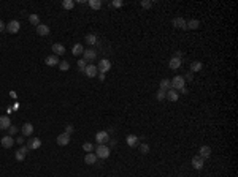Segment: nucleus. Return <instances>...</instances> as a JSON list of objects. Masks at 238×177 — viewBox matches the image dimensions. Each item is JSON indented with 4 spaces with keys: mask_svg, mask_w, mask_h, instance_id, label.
Returning <instances> with one entry per match:
<instances>
[{
    "mask_svg": "<svg viewBox=\"0 0 238 177\" xmlns=\"http://www.w3.org/2000/svg\"><path fill=\"white\" fill-rule=\"evenodd\" d=\"M179 92H181V93H184V95H186V93H187V92H189V90H187V89H186V87H183V89H181V90H179Z\"/></svg>",
    "mask_w": 238,
    "mask_h": 177,
    "instance_id": "obj_47",
    "label": "nucleus"
},
{
    "mask_svg": "<svg viewBox=\"0 0 238 177\" xmlns=\"http://www.w3.org/2000/svg\"><path fill=\"white\" fill-rule=\"evenodd\" d=\"M8 131H10V136H13V134H16L19 130H18V126H15V125H11L10 128H8Z\"/></svg>",
    "mask_w": 238,
    "mask_h": 177,
    "instance_id": "obj_39",
    "label": "nucleus"
},
{
    "mask_svg": "<svg viewBox=\"0 0 238 177\" xmlns=\"http://www.w3.org/2000/svg\"><path fill=\"white\" fill-rule=\"evenodd\" d=\"M209 155H211V147H208V146H202L200 147V157L202 158H208Z\"/></svg>",
    "mask_w": 238,
    "mask_h": 177,
    "instance_id": "obj_22",
    "label": "nucleus"
},
{
    "mask_svg": "<svg viewBox=\"0 0 238 177\" xmlns=\"http://www.w3.org/2000/svg\"><path fill=\"white\" fill-rule=\"evenodd\" d=\"M21 131H22V134H24V136H30V134L33 133V125L27 122V123H24V125H22V128H21Z\"/></svg>",
    "mask_w": 238,
    "mask_h": 177,
    "instance_id": "obj_18",
    "label": "nucleus"
},
{
    "mask_svg": "<svg viewBox=\"0 0 238 177\" xmlns=\"http://www.w3.org/2000/svg\"><path fill=\"white\" fill-rule=\"evenodd\" d=\"M57 67H59L60 71H68V70H70V63L64 60V62H59V65H57Z\"/></svg>",
    "mask_w": 238,
    "mask_h": 177,
    "instance_id": "obj_32",
    "label": "nucleus"
},
{
    "mask_svg": "<svg viewBox=\"0 0 238 177\" xmlns=\"http://www.w3.org/2000/svg\"><path fill=\"white\" fill-rule=\"evenodd\" d=\"M0 144H2V147H5V149H10V147H13V144H15V139H13V136H3L2 139H0Z\"/></svg>",
    "mask_w": 238,
    "mask_h": 177,
    "instance_id": "obj_10",
    "label": "nucleus"
},
{
    "mask_svg": "<svg viewBox=\"0 0 238 177\" xmlns=\"http://www.w3.org/2000/svg\"><path fill=\"white\" fill-rule=\"evenodd\" d=\"M45 63H46L48 67H56V65H59V57H57V55H54V54L53 55H48Z\"/></svg>",
    "mask_w": 238,
    "mask_h": 177,
    "instance_id": "obj_16",
    "label": "nucleus"
},
{
    "mask_svg": "<svg viewBox=\"0 0 238 177\" xmlns=\"http://www.w3.org/2000/svg\"><path fill=\"white\" fill-rule=\"evenodd\" d=\"M97 70H99L100 73H108L110 70H111V62L108 60V59H102L100 62H99V67H97Z\"/></svg>",
    "mask_w": 238,
    "mask_h": 177,
    "instance_id": "obj_3",
    "label": "nucleus"
},
{
    "mask_svg": "<svg viewBox=\"0 0 238 177\" xmlns=\"http://www.w3.org/2000/svg\"><path fill=\"white\" fill-rule=\"evenodd\" d=\"M83 59H84L86 62H92L97 59V51H94V49H84V52H83Z\"/></svg>",
    "mask_w": 238,
    "mask_h": 177,
    "instance_id": "obj_5",
    "label": "nucleus"
},
{
    "mask_svg": "<svg viewBox=\"0 0 238 177\" xmlns=\"http://www.w3.org/2000/svg\"><path fill=\"white\" fill-rule=\"evenodd\" d=\"M108 143H110L111 147H113V146H116V139H111V141H108Z\"/></svg>",
    "mask_w": 238,
    "mask_h": 177,
    "instance_id": "obj_46",
    "label": "nucleus"
},
{
    "mask_svg": "<svg viewBox=\"0 0 238 177\" xmlns=\"http://www.w3.org/2000/svg\"><path fill=\"white\" fill-rule=\"evenodd\" d=\"M122 5H124L122 0H114V2H111V6H114V8H121Z\"/></svg>",
    "mask_w": 238,
    "mask_h": 177,
    "instance_id": "obj_38",
    "label": "nucleus"
},
{
    "mask_svg": "<svg viewBox=\"0 0 238 177\" xmlns=\"http://www.w3.org/2000/svg\"><path fill=\"white\" fill-rule=\"evenodd\" d=\"M53 51H54V55H62L65 52V48H64V44H60V43H54L53 44Z\"/></svg>",
    "mask_w": 238,
    "mask_h": 177,
    "instance_id": "obj_19",
    "label": "nucleus"
},
{
    "mask_svg": "<svg viewBox=\"0 0 238 177\" xmlns=\"http://www.w3.org/2000/svg\"><path fill=\"white\" fill-rule=\"evenodd\" d=\"M19 29H21L19 21H10V22L6 24V30H8L10 33H18Z\"/></svg>",
    "mask_w": 238,
    "mask_h": 177,
    "instance_id": "obj_7",
    "label": "nucleus"
},
{
    "mask_svg": "<svg viewBox=\"0 0 238 177\" xmlns=\"http://www.w3.org/2000/svg\"><path fill=\"white\" fill-rule=\"evenodd\" d=\"M40 146H41V139H38V138H32V139L27 141V149H29V150L40 149Z\"/></svg>",
    "mask_w": 238,
    "mask_h": 177,
    "instance_id": "obj_9",
    "label": "nucleus"
},
{
    "mask_svg": "<svg viewBox=\"0 0 238 177\" xmlns=\"http://www.w3.org/2000/svg\"><path fill=\"white\" fill-rule=\"evenodd\" d=\"M156 98H157L159 101H164L165 98H167V92L162 90V89H159V90H157V93H156Z\"/></svg>",
    "mask_w": 238,
    "mask_h": 177,
    "instance_id": "obj_29",
    "label": "nucleus"
},
{
    "mask_svg": "<svg viewBox=\"0 0 238 177\" xmlns=\"http://www.w3.org/2000/svg\"><path fill=\"white\" fill-rule=\"evenodd\" d=\"M10 97L11 98H18V93H16V92H10Z\"/></svg>",
    "mask_w": 238,
    "mask_h": 177,
    "instance_id": "obj_45",
    "label": "nucleus"
},
{
    "mask_svg": "<svg viewBox=\"0 0 238 177\" xmlns=\"http://www.w3.org/2000/svg\"><path fill=\"white\" fill-rule=\"evenodd\" d=\"M83 52H84V48H83L81 43H76V44L72 48V54L75 55V57H76V55H81Z\"/></svg>",
    "mask_w": 238,
    "mask_h": 177,
    "instance_id": "obj_25",
    "label": "nucleus"
},
{
    "mask_svg": "<svg viewBox=\"0 0 238 177\" xmlns=\"http://www.w3.org/2000/svg\"><path fill=\"white\" fill-rule=\"evenodd\" d=\"M173 25L176 27V29H181V30H186L187 25H186V21L183 18H175L173 19Z\"/></svg>",
    "mask_w": 238,
    "mask_h": 177,
    "instance_id": "obj_14",
    "label": "nucleus"
},
{
    "mask_svg": "<svg viewBox=\"0 0 238 177\" xmlns=\"http://www.w3.org/2000/svg\"><path fill=\"white\" fill-rule=\"evenodd\" d=\"M160 89L162 90H165V89H172V82H170V79H162L160 81Z\"/></svg>",
    "mask_w": 238,
    "mask_h": 177,
    "instance_id": "obj_30",
    "label": "nucleus"
},
{
    "mask_svg": "<svg viewBox=\"0 0 238 177\" xmlns=\"http://www.w3.org/2000/svg\"><path fill=\"white\" fill-rule=\"evenodd\" d=\"M76 63H78V67H80V71H81V73L84 71V68L87 67V62H86L84 59H80V60L76 62Z\"/></svg>",
    "mask_w": 238,
    "mask_h": 177,
    "instance_id": "obj_34",
    "label": "nucleus"
},
{
    "mask_svg": "<svg viewBox=\"0 0 238 177\" xmlns=\"http://www.w3.org/2000/svg\"><path fill=\"white\" fill-rule=\"evenodd\" d=\"M167 98H168L170 101H178V98H179V92L173 90V89L167 90Z\"/></svg>",
    "mask_w": 238,
    "mask_h": 177,
    "instance_id": "obj_20",
    "label": "nucleus"
},
{
    "mask_svg": "<svg viewBox=\"0 0 238 177\" xmlns=\"http://www.w3.org/2000/svg\"><path fill=\"white\" fill-rule=\"evenodd\" d=\"M140 152L146 155V153L149 152V146H148V144H141V146H140Z\"/></svg>",
    "mask_w": 238,
    "mask_h": 177,
    "instance_id": "obj_37",
    "label": "nucleus"
},
{
    "mask_svg": "<svg viewBox=\"0 0 238 177\" xmlns=\"http://www.w3.org/2000/svg\"><path fill=\"white\" fill-rule=\"evenodd\" d=\"M37 33L40 35V37H48L49 35V27H48L46 24H38L37 25Z\"/></svg>",
    "mask_w": 238,
    "mask_h": 177,
    "instance_id": "obj_12",
    "label": "nucleus"
},
{
    "mask_svg": "<svg viewBox=\"0 0 238 177\" xmlns=\"http://www.w3.org/2000/svg\"><path fill=\"white\" fill-rule=\"evenodd\" d=\"M97 77H99V79H100L102 82L105 81V74H103V73H100V74H97Z\"/></svg>",
    "mask_w": 238,
    "mask_h": 177,
    "instance_id": "obj_44",
    "label": "nucleus"
},
{
    "mask_svg": "<svg viewBox=\"0 0 238 177\" xmlns=\"http://www.w3.org/2000/svg\"><path fill=\"white\" fill-rule=\"evenodd\" d=\"M89 6H90L92 10H100L102 2H100V0H89Z\"/></svg>",
    "mask_w": 238,
    "mask_h": 177,
    "instance_id": "obj_28",
    "label": "nucleus"
},
{
    "mask_svg": "<svg viewBox=\"0 0 238 177\" xmlns=\"http://www.w3.org/2000/svg\"><path fill=\"white\" fill-rule=\"evenodd\" d=\"M110 153H111V150H110V147L107 144H99V146H97V149H95V157L97 158L105 160V158L110 157Z\"/></svg>",
    "mask_w": 238,
    "mask_h": 177,
    "instance_id": "obj_1",
    "label": "nucleus"
},
{
    "mask_svg": "<svg viewBox=\"0 0 238 177\" xmlns=\"http://www.w3.org/2000/svg\"><path fill=\"white\" fill-rule=\"evenodd\" d=\"M170 82H172V89H173V90H176V92L181 90L183 87H186V81H184V77H183V76H175Z\"/></svg>",
    "mask_w": 238,
    "mask_h": 177,
    "instance_id": "obj_2",
    "label": "nucleus"
},
{
    "mask_svg": "<svg viewBox=\"0 0 238 177\" xmlns=\"http://www.w3.org/2000/svg\"><path fill=\"white\" fill-rule=\"evenodd\" d=\"M186 79H187V81H192V79H194V76H192V73H191V71L184 74V81H186Z\"/></svg>",
    "mask_w": 238,
    "mask_h": 177,
    "instance_id": "obj_41",
    "label": "nucleus"
},
{
    "mask_svg": "<svg viewBox=\"0 0 238 177\" xmlns=\"http://www.w3.org/2000/svg\"><path fill=\"white\" fill-rule=\"evenodd\" d=\"M202 68H203V63L199 62V60H195V62L191 63V73H199Z\"/></svg>",
    "mask_w": 238,
    "mask_h": 177,
    "instance_id": "obj_24",
    "label": "nucleus"
},
{
    "mask_svg": "<svg viewBox=\"0 0 238 177\" xmlns=\"http://www.w3.org/2000/svg\"><path fill=\"white\" fill-rule=\"evenodd\" d=\"M86 43L90 44V46H95L97 43H99V38H97V35H94V33L86 35Z\"/></svg>",
    "mask_w": 238,
    "mask_h": 177,
    "instance_id": "obj_21",
    "label": "nucleus"
},
{
    "mask_svg": "<svg viewBox=\"0 0 238 177\" xmlns=\"http://www.w3.org/2000/svg\"><path fill=\"white\" fill-rule=\"evenodd\" d=\"M95 141H97V144H107L110 141V133L108 131H99L95 134Z\"/></svg>",
    "mask_w": 238,
    "mask_h": 177,
    "instance_id": "obj_4",
    "label": "nucleus"
},
{
    "mask_svg": "<svg viewBox=\"0 0 238 177\" xmlns=\"http://www.w3.org/2000/svg\"><path fill=\"white\" fill-rule=\"evenodd\" d=\"M5 29H6V25L3 24V21H2V19H0V32H3Z\"/></svg>",
    "mask_w": 238,
    "mask_h": 177,
    "instance_id": "obj_43",
    "label": "nucleus"
},
{
    "mask_svg": "<svg viewBox=\"0 0 238 177\" xmlns=\"http://www.w3.org/2000/svg\"><path fill=\"white\" fill-rule=\"evenodd\" d=\"M152 5H154V2H152V0H143V2H141V6H143L144 10H148V8H151Z\"/></svg>",
    "mask_w": 238,
    "mask_h": 177,
    "instance_id": "obj_35",
    "label": "nucleus"
},
{
    "mask_svg": "<svg viewBox=\"0 0 238 177\" xmlns=\"http://www.w3.org/2000/svg\"><path fill=\"white\" fill-rule=\"evenodd\" d=\"M186 25H187V29L195 30V29H199L200 21H199V19H191V21H187V22H186Z\"/></svg>",
    "mask_w": 238,
    "mask_h": 177,
    "instance_id": "obj_27",
    "label": "nucleus"
},
{
    "mask_svg": "<svg viewBox=\"0 0 238 177\" xmlns=\"http://www.w3.org/2000/svg\"><path fill=\"white\" fill-rule=\"evenodd\" d=\"M99 160L95 157V153H92V152H89V153H86V157H84V161H86V165H95V161Z\"/></svg>",
    "mask_w": 238,
    "mask_h": 177,
    "instance_id": "obj_23",
    "label": "nucleus"
},
{
    "mask_svg": "<svg viewBox=\"0 0 238 177\" xmlns=\"http://www.w3.org/2000/svg\"><path fill=\"white\" fill-rule=\"evenodd\" d=\"M29 21H30V24H32V25H38V24H40V18H38V15H30V16H29Z\"/></svg>",
    "mask_w": 238,
    "mask_h": 177,
    "instance_id": "obj_33",
    "label": "nucleus"
},
{
    "mask_svg": "<svg viewBox=\"0 0 238 177\" xmlns=\"http://www.w3.org/2000/svg\"><path fill=\"white\" fill-rule=\"evenodd\" d=\"M24 139H25L24 136H19V138H16V143L18 144H24Z\"/></svg>",
    "mask_w": 238,
    "mask_h": 177,
    "instance_id": "obj_42",
    "label": "nucleus"
},
{
    "mask_svg": "<svg viewBox=\"0 0 238 177\" xmlns=\"http://www.w3.org/2000/svg\"><path fill=\"white\" fill-rule=\"evenodd\" d=\"M27 152H29V149H27V146H25V147L22 146V147H21L19 150L16 152V155H15V157H16V160H18V161H22V160H25V155H27Z\"/></svg>",
    "mask_w": 238,
    "mask_h": 177,
    "instance_id": "obj_15",
    "label": "nucleus"
},
{
    "mask_svg": "<svg viewBox=\"0 0 238 177\" xmlns=\"http://www.w3.org/2000/svg\"><path fill=\"white\" fill-rule=\"evenodd\" d=\"M168 67L172 70H178L181 67V59H176V57H172L170 62H168Z\"/></svg>",
    "mask_w": 238,
    "mask_h": 177,
    "instance_id": "obj_26",
    "label": "nucleus"
},
{
    "mask_svg": "<svg viewBox=\"0 0 238 177\" xmlns=\"http://www.w3.org/2000/svg\"><path fill=\"white\" fill-rule=\"evenodd\" d=\"M203 165H205V160L202 158L200 155H197V157L192 158V168H194V169L200 171V169H203Z\"/></svg>",
    "mask_w": 238,
    "mask_h": 177,
    "instance_id": "obj_8",
    "label": "nucleus"
},
{
    "mask_svg": "<svg viewBox=\"0 0 238 177\" xmlns=\"http://www.w3.org/2000/svg\"><path fill=\"white\" fill-rule=\"evenodd\" d=\"M138 143H140V139H138L137 134H129L127 136V146L129 147H137Z\"/></svg>",
    "mask_w": 238,
    "mask_h": 177,
    "instance_id": "obj_17",
    "label": "nucleus"
},
{
    "mask_svg": "<svg viewBox=\"0 0 238 177\" xmlns=\"http://www.w3.org/2000/svg\"><path fill=\"white\" fill-rule=\"evenodd\" d=\"M62 6H64L65 10H73L75 2H73V0H64V2H62Z\"/></svg>",
    "mask_w": 238,
    "mask_h": 177,
    "instance_id": "obj_31",
    "label": "nucleus"
},
{
    "mask_svg": "<svg viewBox=\"0 0 238 177\" xmlns=\"http://www.w3.org/2000/svg\"><path fill=\"white\" fill-rule=\"evenodd\" d=\"M56 143H57L59 146H67V144L70 143V134H67V133H60L59 136H57V139H56Z\"/></svg>",
    "mask_w": 238,
    "mask_h": 177,
    "instance_id": "obj_13",
    "label": "nucleus"
},
{
    "mask_svg": "<svg viewBox=\"0 0 238 177\" xmlns=\"http://www.w3.org/2000/svg\"><path fill=\"white\" fill-rule=\"evenodd\" d=\"M11 126V120L8 116H0V130H8Z\"/></svg>",
    "mask_w": 238,
    "mask_h": 177,
    "instance_id": "obj_11",
    "label": "nucleus"
},
{
    "mask_svg": "<svg viewBox=\"0 0 238 177\" xmlns=\"http://www.w3.org/2000/svg\"><path fill=\"white\" fill-rule=\"evenodd\" d=\"M83 149H84V152L89 153V152H92V150H94V146L90 144V143H84V144H83Z\"/></svg>",
    "mask_w": 238,
    "mask_h": 177,
    "instance_id": "obj_36",
    "label": "nucleus"
},
{
    "mask_svg": "<svg viewBox=\"0 0 238 177\" xmlns=\"http://www.w3.org/2000/svg\"><path fill=\"white\" fill-rule=\"evenodd\" d=\"M84 73L86 76H89V77H95L97 76V73H99V70H97V67L95 65H92V63H87V67L84 68Z\"/></svg>",
    "mask_w": 238,
    "mask_h": 177,
    "instance_id": "obj_6",
    "label": "nucleus"
},
{
    "mask_svg": "<svg viewBox=\"0 0 238 177\" xmlns=\"http://www.w3.org/2000/svg\"><path fill=\"white\" fill-rule=\"evenodd\" d=\"M73 131H75V126H73V125H67V126H65V131H64V133H67V134H72Z\"/></svg>",
    "mask_w": 238,
    "mask_h": 177,
    "instance_id": "obj_40",
    "label": "nucleus"
}]
</instances>
